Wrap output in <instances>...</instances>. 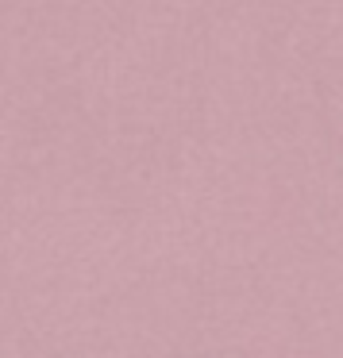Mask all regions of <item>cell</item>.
Instances as JSON below:
<instances>
[]
</instances>
